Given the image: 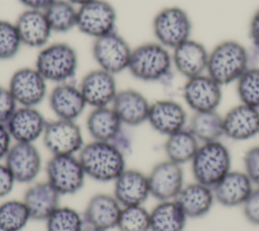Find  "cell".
Here are the masks:
<instances>
[{"label": "cell", "mask_w": 259, "mask_h": 231, "mask_svg": "<svg viewBox=\"0 0 259 231\" xmlns=\"http://www.w3.org/2000/svg\"><path fill=\"white\" fill-rule=\"evenodd\" d=\"M78 158L86 176L99 182H113L126 168L125 152L112 142L85 143Z\"/></svg>", "instance_id": "obj_1"}, {"label": "cell", "mask_w": 259, "mask_h": 231, "mask_svg": "<svg viewBox=\"0 0 259 231\" xmlns=\"http://www.w3.org/2000/svg\"><path fill=\"white\" fill-rule=\"evenodd\" d=\"M248 64L246 48L237 41L226 40L208 54L206 74L223 86L236 82L249 68Z\"/></svg>", "instance_id": "obj_2"}, {"label": "cell", "mask_w": 259, "mask_h": 231, "mask_svg": "<svg viewBox=\"0 0 259 231\" xmlns=\"http://www.w3.org/2000/svg\"><path fill=\"white\" fill-rule=\"evenodd\" d=\"M172 66L169 49L158 42H149L133 49L127 70L138 80L156 82L164 79Z\"/></svg>", "instance_id": "obj_3"}, {"label": "cell", "mask_w": 259, "mask_h": 231, "mask_svg": "<svg viewBox=\"0 0 259 231\" xmlns=\"http://www.w3.org/2000/svg\"><path fill=\"white\" fill-rule=\"evenodd\" d=\"M78 54L67 43L48 44L36 56L34 67L48 82H70L78 69Z\"/></svg>", "instance_id": "obj_4"}, {"label": "cell", "mask_w": 259, "mask_h": 231, "mask_svg": "<svg viewBox=\"0 0 259 231\" xmlns=\"http://www.w3.org/2000/svg\"><path fill=\"white\" fill-rule=\"evenodd\" d=\"M231 154L220 140L201 143L190 161L195 181L212 187L231 170Z\"/></svg>", "instance_id": "obj_5"}, {"label": "cell", "mask_w": 259, "mask_h": 231, "mask_svg": "<svg viewBox=\"0 0 259 231\" xmlns=\"http://www.w3.org/2000/svg\"><path fill=\"white\" fill-rule=\"evenodd\" d=\"M46 174L61 196L77 194L87 177L78 155H52L46 164Z\"/></svg>", "instance_id": "obj_6"}, {"label": "cell", "mask_w": 259, "mask_h": 231, "mask_svg": "<svg viewBox=\"0 0 259 231\" xmlns=\"http://www.w3.org/2000/svg\"><path fill=\"white\" fill-rule=\"evenodd\" d=\"M153 33L158 43L167 49H174L190 38L191 20L180 7L170 6L161 9L154 17Z\"/></svg>", "instance_id": "obj_7"}, {"label": "cell", "mask_w": 259, "mask_h": 231, "mask_svg": "<svg viewBox=\"0 0 259 231\" xmlns=\"http://www.w3.org/2000/svg\"><path fill=\"white\" fill-rule=\"evenodd\" d=\"M133 48L116 31L95 38L92 56L98 68L113 75L127 70Z\"/></svg>", "instance_id": "obj_8"}, {"label": "cell", "mask_w": 259, "mask_h": 231, "mask_svg": "<svg viewBox=\"0 0 259 231\" xmlns=\"http://www.w3.org/2000/svg\"><path fill=\"white\" fill-rule=\"evenodd\" d=\"M41 139L52 155H78L85 144L76 121L62 119L48 121Z\"/></svg>", "instance_id": "obj_9"}, {"label": "cell", "mask_w": 259, "mask_h": 231, "mask_svg": "<svg viewBox=\"0 0 259 231\" xmlns=\"http://www.w3.org/2000/svg\"><path fill=\"white\" fill-rule=\"evenodd\" d=\"M115 8L106 0H92L78 7V30L94 40L115 31Z\"/></svg>", "instance_id": "obj_10"}, {"label": "cell", "mask_w": 259, "mask_h": 231, "mask_svg": "<svg viewBox=\"0 0 259 231\" xmlns=\"http://www.w3.org/2000/svg\"><path fill=\"white\" fill-rule=\"evenodd\" d=\"M19 106L36 107L48 96V81L35 67L14 71L7 86Z\"/></svg>", "instance_id": "obj_11"}, {"label": "cell", "mask_w": 259, "mask_h": 231, "mask_svg": "<svg viewBox=\"0 0 259 231\" xmlns=\"http://www.w3.org/2000/svg\"><path fill=\"white\" fill-rule=\"evenodd\" d=\"M4 162L18 183L34 182L42 168L41 155L34 143L13 142Z\"/></svg>", "instance_id": "obj_12"}, {"label": "cell", "mask_w": 259, "mask_h": 231, "mask_svg": "<svg viewBox=\"0 0 259 231\" xmlns=\"http://www.w3.org/2000/svg\"><path fill=\"white\" fill-rule=\"evenodd\" d=\"M151 197L158 202L174 200L184 185L182 165L169 159L156 163L148 173Z\"/></svg>", "instance_id": "obj_13"}, {"label": "cell", "mask_w": 259, "mask_h": 231, "mask_svg": "<svg viewBox=\"0 0 259 231\" xmlns=\"http://www.w3.org/2000/svg\"><path fill=\"white\" fill-rule=\"evenodd\" d=\"M182 95L193 112L217 110L222 101V85L204 73L187 79Z\"/></svg>", "instance_id": "obj_14"}, {"label": "cell", "mask_w": 259, "mask_h": 231, "mask_svg": "<svg viewBox=\"0 0 259 231\" xmlns=\"http://www.w3.org/2000/svg\"><path fill=\"white\" fill-rule=\"evenodd\" d=\"M78 86L86 104L92 108L110 106L118 91L115 75L100 68L85 74Z\"/></svg>", "instance_id": "obj_15"}, {"label": "cell", "mask_w": 259, "mask_h": 231, "mask_svg": "<svg viewBox=\"0 0 259 231\" xmlns=\"http://www.w3.org/2000/svg\"><path fill=\"white\" fill-rule=\"evenodd\" d=\"M48 121L33 106H19L6 123L13 142L34 143L42 137Z\"/></svg>", "instance_id": "obj_16"}, {"label": "cell", "mask_w": 259, "mask_h": 231, "mask_svg": "<svg viewBox=\"0 0 259 231\" xmlns=\"http://www.w3.org/2000/svg\"><path fill=\"white\" fill-rule=\"evenodd\" d=\"M147 122L154 131L167 137L186 128L187 114L176 100L158 99L151 102Z\"/></svg>", "instance_id": "obj_17"}, {"label": "cell", "mask_w": 259, "mask_h": 231, "mask_svg": "<svg viewBox=\"0 0 259 231\" xmlns=\"http://www.w3.org/2000/svg\"><path fill=\"white\" fill-rule=\"evenodd\" d=\"M112 195L121 207L144 205L151 197L148 174L135 168H125L113 181Z\"/></svg>", "instance_id": "obj_18"}, {"label": "cell", "mask_w": 259, "mask_h": 231, "mask_svg": "<svg viewBox=\"0 0 259 231\" xmlns=\"http://www.w3.org/2000/svg\"><path fill=\"white\" fill-rule=\"evenodd\" d=\"M49 105L57 119L76 121L87 104L79 86L71 82L59 83L48 94Z\"/></svg>", "instance_id": "obj_19"}, {"label": "cell", "mask_w": 259, "mask_h": 231, "mask_svg": "<svg viewBox=\"0 0 259 231\" xmlns=\"http://www.w3.org/2000/svg\"><path fill=\"white\" fill-rule=\"evenodd\" d=\"M224 136L235 141L249 140L259 134V109L240 103L223 117Z\"/></svg>", "instance_id": "obj_20"}, {"label": "cell", "mask_w": 259, "mask_h": 231, "mask_svg": "<svg viewBox=\"0 0 259 231\" xmlns=\"http://www.w3.org/2000/svg\"><path fill=\"white\" fill-rule=\"evenodd\" d=\"M121 205L112 194H96L87 202L83 218L85 225L109 231L116 228Z\"/></svg>", "instance_id": "obj_21"}, {"label": "cell", "mask_w": 259, "mask_h": 231, "mask_svg": "<svg viewBox=\"0 0 259 231\" xmlns=\"http://www.w3.org/2000/svg\"><path fill=\"white\" fill-rule=\"evenodd\" d=\"M215 202L228 208L242 206L254 188L245 171L230 170L212 187Z\"/></svg>", "instance_id": "obj_22"}, {"label": "cell", "mask_w": 259, "mask_h": 231, "mask_svg": "<svg viewBox=\"0 0 259 231\" xmlns=\"http://www.w3.org/2000/svg\"><path fill=\"white\" fill-rule=\"evenodd\" d=\"M172 51L173 66L186 79L206 72L209 53L201 43L188 38Z\"/></svg>", "instance_id": "obj_23"}, {"label": "cell", "mask_w": 259, "mask_h": 231, "mask_svg": "<svg viewBox=\"0 0 259 231\" xmlns=\"http://www.w3.org/2000/svg\"><path fill=\"white\" fill-rule=\"evenodd\" d=\"M151 102L140 91L126 88L118 90L111 107L123 126L137 127L147 122Z\"/></svg>", "instance_id": "obj_24"}, {"label": "cell", "mask_w": 259, "mask_h": 231, "mask_svg": "<svg viewBox=\"0 0 259 231\" xmlns=\"http://www.w3.org/2000/svg\"><path fill=\"white\" fill-rule=\"evenodd\" d=\"M23 46L41 49L49 44L53 32L46 14L40 10L26 9L15 21Z\"/></svg>", "instance_id": "obj_25"}, {"label": "cell", "mask_w": 259, "mask_h": 231, "mask_svg": "<svg viewBox=\"0 0 259 231\" xmlns=\"http://www.w3.org/2000/svg\"><path fill=\"white\" fill-rule=\"evenodd\" d=\"M61 195L46 179L34 181L24 191L22 201L26 205L33 220L46 221L60 206Z\"/></svg>", "instance_id": "obj_26"}, {"label": "cell", "mask_w": 259, "mask_h": 231, "mask_svg": "<svg viewBox=\"0 0 259 231\" xmlns=\"http://www.w3.org/2000/svg\"><path fill=\"white\" fill-rule=\"evenodd\" d=\"M187 218H201L208 214L215 202L212 188L197 181L184 184L174 199Z\"/></svg>", "instance_id": "obj_27"}, {"label": "cell", "mask_w": 259, "mask_h": 231, "mask_svg": "<svg viewBox=\"0 0 259 231\" xmlns=\"http://www.w3.org/2000/svg\"><path fill=\"white\" fill-rule=\"evenodd\" d=\"M122 127L111 106L92 108L86 119V130L94 141L113 143L122 135Z\"/></svg>", "instance_id": "obj_28"}, {"label": "cell", "mask_w": 259, "mask_h": 231, "mask_svg": "<svg viewBox=\"0 0 259 231\" xmlns=\"http://www.w3.org/2000/svg\"><path fill=\"white\" fill-rule=\"evenodd\" d=\"M187 219L175 200L160 201L150 211V231H183Z\"/></svg>", "instance_id": "obj_29"}, {"label": "cell", "mask_w": 259, "mask_h": 231, "mask_svg": "<svg viewBox=\"0 0 259 231\" xmlns=\"http://www.w3.org/2000/svg\"><path fill=\"white\" fill-rule=\"evenodd\" d=\"M199 145L200 142L190 130L184 128L166 137L164 151L167 159L182 165L192 160Z\"/></svg>", "instance_id": "obj_30"}, {"label": "cell", "mask_w": 259, "mask_h": 231, "mask_svg": "<svg viewBox=\"0 0 259 231\" xmlns=\"http://www.w3.org/2000/svg\"><path fill=\"white\" fill-rule=\"evenodd\" d=\"M188 129L201 143L219 141L224 136L223 115L217 110L193 112Z\"/></svg>", "instance_id": "obj_31"}, {"label": "cell", "mask_w": 259, "mask_h": 231, "mask_svg": "<svg viewBox=\"0 0 259 231\" xmlns=\"http://www.w3.org/2000/svg\"><path fill=\"white\" fill-rule=\"evenodd\" d=\"M44 12L53 32L65 33L77 26L78 7L68 0H55Z\"/></svg>", "instance_id": "obj_32"}, {"label": "cell", "mask_w": 259, "mask_h": 231, "mask_svg": "<svg viewBox=\"0 0 259 231\" xmlns=\"http://www.w3.org/2000/svg\"><path fill=\"white\" fill-rule=\"evenodd\" d=\"M31 220L22 200L10 199L0 204V231H21Z\"/></svg>", "instance_id": "obj_33"}, {"label": "cell", "mask_w": 259, "mask_h": 231, "mask_svg": "<svg viewBox=\"0 0 259 231\" xmlns=\"http://www.w3.org/2000/svg\"><path fill=\"white\" fill-rule=\"evenodd\" d=\"M47 231H82L83 214L69 206H59L46 220Z\"/></svg>", "instance_id": "obj_34"}, {"label": "cell", "mask_w": 259, "mask_h": 231, "mask_svg": "<svg viewBox=\"0 0 259 231\" xmlns=\"http://www.w3.org/2000/svg\"><path fill=\"white\" fill-rule=\"evenodd\" d=\"M116 228L118 231H150V211L144 205L122 207Z\"/></svg>", "instance_id": "obj_35"}, {"label": "cell", "mask_w": 259, "mask_h": 231, "mask_svg": "<svg viewBox=\"0 0 259 231\" xmlns=\"http://www.w3.org/2000/svg\"><path fill=\"white\" fill-rule=\"evenodd\" d=\"M236 83L241 103L259 109V68H248Z\"/></svg>", "instance_id": "obj_36"}, {"label": "cell", "mask_w": 259, "mask_h": 231, "mask_svg": "<svg viewBox=\"0 0 259 231\" xmlns=\"http://www.w3.org/2000/svg\"><path fill=\"white\" fill-rule=\"evenodd\" d=\"M22 46L15 22L0 19V60L14 58Z\"/></svg>", "instance_id": "obj_37"}, {"label": "cell", "mask_w": 259, "mask_h": 231, "mask_svg": "<svg viewBox=\"0 0 259 231\" xmlns=\"http://www.w3.org/2000/svg\"><path fill=\"white\" fill-rule=\"evenodd\" d=\"M244 171L252 180L253 184L259 186V145L249 148L243 157Z\"/></svg>", "instance_id": "obj_38"}, {"label": "cell", "mask_w": 259, "mask_h": 231, "mask_svg": "<svg viewBox=\"0 0 259 231\" xmlns=\"http://www.w3.org/2000/svg\"><path fill=\"white\" fill-rule=\"evenodd\" d=\"M17 107L18 104L9 88L0 85V124L6 125Z\"/></svg>", "instance_id": "obj_39"}, {"label": "cell", "mask_w": 259, "mask_h": 231, "mask_svg": "<svg viewBox=\"0 0 259 231\" xmlns=\"http://www.w3.org/2000/svg\"><path fill=\"white\" fill-rule=\"evenodd\" d=\"M242 207L244 216L248 222L259 226V186L253 188Z\"/></svg>", "instance_id": "obj_40"}, {"label": "cell", "mask_w": 259, "mask_h": 231, "mask_svg": "<svg viewBox=\"0 0 259 231\" xmlns=\"http://www.w3.org/2000/svg\"><path fill=\"white\" fill-rule=\"evenodd\" d=\"M16 180L4 161H0V199L7 197L14 188Z\"/></svg>", "instance_id": "obj_41"}, {"label": "cell", "mask_w": 259, "mask_h": 231, "mask_svg": "<svg viewBox=\"0 0 259 231\" xmlns=\"http://www.w3.org/2000/svg\"><path fill=\"white\" fill-rule=\"evenodd\" d=\"M13 144V140L6 125L0 124V161H4L8 151Z\"/></svg>", "instance_id": "obj_42"}, {"label": "cell", "mask_w": 259, "mask_h": 231, "mask_svg": "<svg viewBox=\"0 0 259 231\" xmlns=\"http://www.w3.org/2000/svg\"><path fill=\"white\" fill-rule=\"evenodd\" d=\"M26 9L45 11L55 0H18Z\"/></svg>", "instance_id": "obj_43"}, {"label": "cell", "mask_w": 259, "mask_h": 231, "mask_svg": "<svg viewBox=\"0 0 259 231\" xmlns=\"http://www.w3.org/2000/svg\"><path fill=\"white\" fill-rule=\"evenodd\" d=\"M250 37L254 45L259 48V9L253 14L250 21Z\"/></svg>", "instance_id": "obj_44"}, {"label": "cell", "mask_w": 259, "mask_h": 231, "mask_svg": "<svg viewBox=\"0 0 259 231\" xmlns=\"http://www.w3.org/2000/svg\"><path fill=\"white\" fill-rule=\"evenodd\" d=\"M68 1L71 2L72 4H74L75 6L80 7V6H82V5H84V4L88 3V2H90V1H92V0H68Z\"/></svg>", "instance_id": "obj_45"}, {"label": "cell", "mask_w": 259, "mask_h": 231, "mask_svg": "<svg viewBox=\"0 0 259 231\" xmlns=\"http://www.w3.org/2000/svg\"><path fill=\"white\" fill-rule=\"evenodd\" d=\"M82 231H107V230H103V229H98V228H95V227H91V226L85 225V226H84V228L82 229Z\"/></svg>", "instance_id": "obj_46"}]
</instances>
